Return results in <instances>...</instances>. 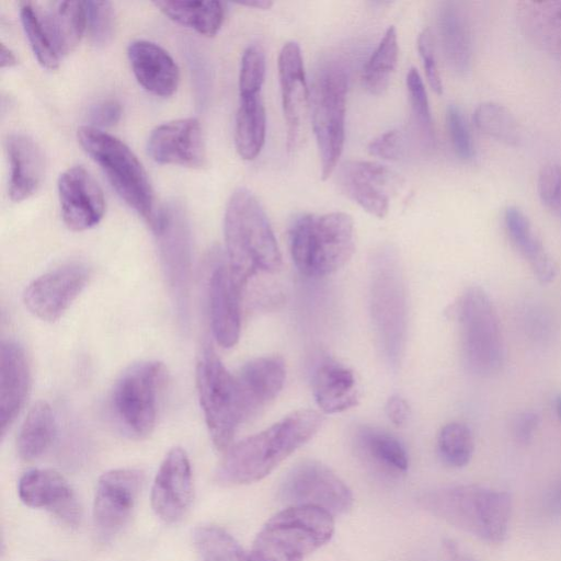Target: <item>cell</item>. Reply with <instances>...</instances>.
I'll use <instances>...</instances> for the list:
<instances>
[{
    "instance_id": "6da1fadb",
    "label": "cell",
    "mask_w": 561,
    "mask_h": 561,
    "mask_svg": "<svg viewBox=\"0 0 561 561\" xmlns=\"http://www.w3.org/2000/svg\"><path fill=\"white\" fill-rule=\"evenodd\" d=\"M323 416L314 410L291 412L270 427L231 445L218 468L225 484H248L270 474L320 430Z\"/></svg>"
},
{
    "instance_id": "7a4b0ae2",
    "label": "cell",
    "mask_w": 561,
    "mask_h": 561,
    "mask_svg": "<svg viewBox=\"0 0 561 561\" xmlns=\"http://www.w3.org/2000/svg\"><path fill=\"white\" fill-rule=\"evenodd\" d=\"M225 255L231 273L245 288L260 273H275L282 254L268 218L255 195L244 187L230 196L224 217Z\"/></svg>"
},
{
    "instance_id": "3957f363",
    "label": "cell",
    "mask_w": 561,
    "mask_h": 561,
    "mask_svg": "<svg viewBox=\"0 0 561 561\" xmlns=\"http://www.w3.org/2000/svg\"><path fill=\"white\" fill-rule=\"evenodd\" d=\"M420 506L488 543H501L512 516L510 493L478 484L440 486L422 493Z\"/></svg>"
},
{
    "instance_id": "277c9868",
    "label": "cell",
    "mask_w": 561,
    "mask_h": 561,
    "mask_svg": "<svg viewBox=\"0 0 561 561\" xmlns=\"http://www.w3.org/2000/svg\"><path fill=\"white\" fill-rule=\"evenodd\" d=\"M293 262L307 277H323L343 267L354 252V224L350 215L333 211L297 216L288 229Z\"/></svg>"
},
{
    "instance_id": "5b68a950",
    "label": "cell",
    "mask_w": 561,
    "mask_h": 561,
    "mask_svg": "<svg viewBox=\"0 0 561 561\" xmlns=\"http://www.w3.org/2000/svg\"><path fill=\"white\" fill-rule=\"evenodd\" d=\"M369 310L378 347L388 364L398 366L407 341L408 299L400 261L390 247H381L370 260Z\"/></svg>"
},
{
    "instance_id": "8992f818",
    "label": "cell",
    "mask_w": 561,
    "mask_h": 561,
    "mask_svg": "<svg viewBox=\"0 0 561 561\" xmlns=\"http://www.w3.org/2000/svg\"><path fill=\"white\" fill-rule=\"evenodd\" d=\"M334 516L314 506H287L256 535L252 561H305L334 533Z\"/></svg>"
},
{
    "instance_id": "52a82bcc",
    "label": "cell",
    "mask_w": 561,
    "mask_h": 561,
    "mask_svg": "<svg viewBox=\"0 0 561 561\" xmlns=\"http://www.w3.org/2000/svg\"><path fill=\"white\" fill-rule=\"evenodd\" d=\"M77 136L83 150L100 165L119 197L151 226L157 214L153 191L131 149L113 135L90 125L81 126Z\"/></svg>"
},
{
    "instance_id": "ba28073f",
    "label": "cell",
    "mask_w": 561,
    "mask_h": 561,
    "mask_svg": "<svg viewBox=\"0 0 561 561\" xmlns=\"http://www.w3.org/2000/svg\"><path fill=\"white\" fill-rule=\"evenodd\" d=\"M196 388L213 444L227 450L248 417L236 375L225 367L209 344L198 355Z\"/></svg>"
},
{
    "instance_id": "9c48e42d",
    "label": "cell",
    "mask_w": 561,
    "mask_h": 561,
    "mask_svg": "<svg viewBox=\"0 0 561 561\" xmlns=\"http://www.w3.org/2000/svg\"><path fill=\"white\" fill-rule=\"evenodd\" d=\"M456 312L466 367L479 376L497 373L505 350L500 319L489 295L480 286L469 287L460 297Z\"/></svg>"
},
{
    "instance_id": "30bf717a",
    "label": "cell",
    "mask_w": 561,
    "mask_h": 561,
    "mask_svg": "<svg viewBox=\"0 0 561 561\" xmlns=\"http://www.w3.org/2000/svg\"><path fill=\"white\" fill-rule=\"evenodd\" d=\"M164 381L165 367L157 360L137 363L116 380L110 408L116 424L127 436L141 439L151 434Z\"/></svg>"
},
{
    "instance_id": "8fae6325",
    "label": "cell",
    "mask_w": 561,
    "mask_h": 561,
    "mask_svg": "<svg viewBox=\"0 0 561 561\" xmlns=\"http://www.w3.org/2000/svg\"><path fill=\"white\" fill-rule=\"evenodd\" d=\"M347 87V73L339 64L323 67L313 85L311 119L322 180L332 175L343 152Z\"/></svg>"
},
{
    "instance_id": "7c38bea8",
    "label": "cell",
    "mask_w": 561,
    "mask_h": 561,
    "mask_svg": "<svg viewBox=\"0 0 561 561\" xmlns=\"http://www.w3.org/2000/svg\"><path fill=\"white\" fill-rule=\"evenodd\" d=\"M158 242L163 274L180 321H187L192 272V239L184 208L168 202L157 210L150 226Z\"/></svg>"
},
{
    "instance_id": "4fadbf2b",
    "label": "cell",
    "mask_w": 561,
    "mask_h": 561,
    "mask_svg": "<svg viewBox=\"0 0 561 561\" xmlns=\"http://www.w3.org/2000/svg\"><path fill=\"white\" fill-rule=\"evenodd\" d=\"M280 501L287 506H314L333 516L353 506L350 488L325 465L305 460L293 467L280 483Z\"/></svg>"
},
{
    "instance_id": "5bb4252c",
    "label": "cell",
    "mask_w": 561,
    "mask_h": 561,
    "mask_svg": "<svg viewBox=\"0 0 561 561\" xmlns=\"http://www.w3.org/2000/svg\"><path fill=\"white\" fill-rule=\"evenodd\" d=\"M144 482L138 469L121 468L104 472L96 484L93 519L102 540L113 538L127 524Z\"/></svg>"
},
{
    "instance_id": "9a60e30c",
    "label": "cell",
    "mask_w": 561,
    "mask_h": 561,
    "mask_svg": "<svg viewBox=\"0 0 561 561\" xmlns=\"http://www.w3.org/2000/svg\"><path fill=\"white\" fill-rule=\"evenodd\" d=\"M243 290L230 271L225 252H216L207 280V304L213 335L225 348L234 346L240 337Z\"/></svg>"
},
{
    "instance_id": "2e32d148",
    "label": "cell",
    "mask_w": 561,
    "mask_h": 561,
    "mask_svg": "<svg viewBox=\"0 0 561 561\" xmlns=\"http://www.w3.org/2000/svg\"><path fill=\"white\" fill-rule=\"evenodd\" d=\"M90 278L89 267L67 263L32 280L23 294L27 309L43 321L58 320L80 295Z\"/></svg>"
},
{
    "instance_id": "e0dca14e",
    "label": "cell",
    "mask_w": 561,
    "mask_h": 561,
    "mask_svg": "<svg viewBox=\"0 0 561 561\" xmlns=\"http://www.w3.org/2000/svg\"><path fill=\"white\" fill-rule=\"evenodd\" d=\"M341 191L368 214L383 218L390 206V194L401 185L400 176L377 162L351 160L337 173Z\"/></svg>"
},
{
    "instance_id": "ac0fdd59",
    "label": "cell",
    "mask_w": 561,
    "mask_h": 561,
    "mask_svg": "<svg viewBox=\"0 0 561 561\" xmlns=\"http://www.w3.org/2000/svg\"><path fill=\"white\" fill-rule=\"evenodd\" d=\"M61 217L75 231H83L98 225L105 213L102 188L81 165L65 170L57 183Z\"/></svg>"
},
{
    "instance_id": "d6986e66",
    "label": "cell",
    "mask_w": 561,
    "mask_h": 561,
    "mask_svg": "<svg viewBox=\"0 0 561 561\" xmlns=\"http://www.w3.org/2000/svg\"><path fill=\"white\" fill-rule=\"evenodd\" d=\"M147 153L160 164L201 168L206 162L203 131L196 118L165 122L151 130Z\"/></svg>"
},
{
    "instance_id": "ffe728a7",
    "label": "cell",
    "mask_w": 561,
    "mask_h": 561,
    "mask_svg": "<svg viewBox=\"0 0 561 561\" xmlns=\"http://www.w3.org/2000/svg\"><path fill=\"white\" fill-rule=\"evenodd\" d=\"M193 499V479L190 459L180 447L165 455L154 477L151 505L165 523H175L187 512Z\"/></svg>"
},
{
    "instance_id": "44dd1931",
    "label": "cell",
    "mask_w": 561,
    "mask_h": 561,
    "mask_svg": "<svg viewBox=\"0 0 561 561\" xmlns=\"http://www.w3.org/2000/svg\"><path fill=\"white\" fill-rule=\"evenodd\" d=\"M278 78L287 142L289 148H294L300 139L309 105L304 59L296 42L285 43L279 51Z\"/></svg>"
},
{
    "instance_id": "7402d4cb",
    "label": "cell",
    "mask_w": 561,
    "mask_h": 561,
    "mask_svg": "<svg viewBox=\"0 0 561 561\" xmlns=\"http://www.w3.org/2000/svg\"><path fill=\"white\" fill-rule=\"evenodd\" d=\"M21 501L34 508H45L69 525H77L80 508L68 481L50 469L25 472L18 485Z\"/></svg>"
},
{
    "instance_id": "603a6c76",
    "label": "cell",
    "mask_w": 561,
    "mask_h": 561,
    "mask_svg": "<svg viewBox=\"0 0 561 561\" xmlns=\"http://www.w3.org/2000/svg\"><path fill=\"white\" fill-rule=\"evenodd\" d=\"M31 369L24 348L5 340L0 350V427L3 436L25 404Z\"/></svg>"
},
{
    "instance_id": "cb8c5ba5",
    "label": "cell",
    "mask_w": 561,
    "mask_h": 561,
    "mask_svg": "<svg viewBox=\"0 0 561 561\" xmlns=\"http://www.w3.org/2000/svg\"><path fill=\"white\" fill-rule=\"evenodd\" d=\"M127 55L133 72L145 90L161 98H168L176 91L179 67L164 48L138 39L129 44Z\"/></svg>"
},
{
    "instance_id": "d4e9b609",
    "label": "cell",
    "mask_w": 561,
    "mask_h": 561,
    "mask_svg": "<svg viewBox=\"0 0 561 561\" xmlns=\"http://www.w3.org/2000/svg\"><path fill=\"white\" fill-rule=\"evenodd\" d=\"M236 377L247 417L250 419L280 392L286 367L279 356H262L247 362Z\"/></svg>"
},
{
    "instance_id": "484cf974",
    "label": "cell",
    "mask_w": 561,
    "mask_h": 561,
    "mask_svg": "<svg viewBox=\"0 0 561 561\" xmlns=\"http://www.w3.org/2000/svg\"><path fill=\"white\" fill-rule=\"evenodd\" d=\"M5 151L10 164V198L14 202L24 201L37 191L43 181V152L30 136L21 133L8 136Z\"/></svg>"
},
{
    "instance_id": "4316f807",
    "label": "cell",
    "mask_w": 561,
    "mask_h": 561,
    "mask_svg": "<svg viewBox=\"0 0 561 561\" xmlns=\"http://www.w3.org/2000/svg\"><path fill=\"white\" fill-rule=\"evenodd\" d=\"M353 439L357 455L375 471L389 477H399L407 472L408 453L392 434L362 425L356 427Z\"/></svg>"
},
{
    "instance_id": "83f0119b",
    "label": "cell",
    "mask_w": 561,
    "mask_h": 561,
    "mask_svg": "<svg viewBox=\"0 0 561 561\" xmlns=\"http://www.w3.org/2000/svg\"><path fill=\"white\" fill-rule=\"evenodd\" d=\"M517 22L538 48L561 60V0L520 1Z\"/></svg>"
},
{
    "instance_id": "f1b7e54d",
    "label": "cell",
    "mask_w": 561,
    "mask_h": 561,
    "mask_svg": "<svg viewBox=\"0 0 561 561\" xmlns=\"http://www.w3.org/2000/svg\"><path fill=\"white\" fill-rule=\"evenodd\" d=\"M311 383L314 400L325 413L343 412L358 402L353 371L335 360H323L316 368Z\"/></svg>"
},
{
    "instance_id": "f546056e",
    "label": "cell",
    "mask_w": 561,
    "mask_h": 561,
    "mask_svg": "<svg viewBox=\"0 0 561 561\" xmlns=\"http://www.w3.org/2000/svg\"><path fill=\"white\" fill-rule=\"evenodd\" d=\"M503 222L511 243L527 261L536 278L542 284L551 283L557 274L556 264L524 211L516 206H507Z\"/></svg>"
},
{
    "instance_id": "4dcf8cb0",
    "label": "cell",
    "mask_w": 561,
    "mask_h": 561,
    "mask_svg": "<svg viewBox=\"0 0 561 561\" xmlns=\"http://www.w3.org/2000/svg\"><path fill=\"white\" fill-rule=\"evenodd\" d=\"M437 25L446 62L455 72L466 73L472 61V37L465 12L457 3L445 2L439 8Z\"/></svg>"
},
{
    "instance_id": "1f68e13d",
    "label": "cell",
    "mask_w": 561,
    "mask_h": 561,
    "mask_svg": "<svg viewBox=\"0 0 561 561\" xmlns=\"http://www.w3.org/2000/svg\"><path fill=\"white\" fill-rule=\"evenodd\" d=\"M39 12L58 54L65 55L73 50L87 32L84 2H51L47 10Z\"/></svg>"
},
{
    "instance_id": "d6a6232c",
    "label": "cell",
    "mask_w": 561,
    "mask_h": 561,
    "mask_svg": "<svg viewBox=\"0 0 561 561\" xmlns=\"http://www.w3.org/2000/svg\"><path fill=\"white\" fill-rule=\"evenodd\" d=\"M266 113L260 95L240 98L236 115L234 142L244 160L255 159L265 141Z\"/></svg>"
},
{
    "instance_id": "836d02e7",
    "label": "cell",
    "mask_w": 561,
    "mask_h": 561,
    "mask_svg": "<svg viewBox=\"0 0 561 561\" xmlns=\"http://www.w3.org/2000/svg\"><path fill=\"white\" fill-rule=\"evenodd\" d=\"M56 435V420L46 401L36 402L28 411L19 432L16 447L24 460L41 457L50 447Z\"/></svg>"
},
{
    "instance_id": "e575fe53",
    "label": "cell",
    "mask_w": 561,
    "mask_h": 561,
    "mask_svg": "<svg viewBox=\"0 0 561 561\" xmlns=\"http://www.w3.org/2000/svg\"><path fill=\"white\" fill-rule=\"evenodd\" d=\"M154 5L171 20L196 32L214 36L225 19V7L219 1H156Z\"/></svg>"
},
{
    "instance_id": "d590c367",
    "label": "cell",
    "mask_w": 561,
    "mask_h": 561,
    "mask_svg": "<svg viewBox=\"0 0 561 561\" xmlns=\"http://www.w3.org/2000/svg\"><path fill=\"white\" fill-rule=\"evenodd\" d=\"M398 55L397 31L391 25L363 68V85L369 93L379 95L387 90L398 62Z\"/></svg>"
},
{
    "instance_id": "8d00e7d4",
    "label": "cell",
    "mask_w": 561,
    "mask_h": 561,
    "mask_svg": "<svg viewBox=\"0 0 561 561\" xmlns=\"http://www.w3.org/2000/svg\"><path fill=\"white\" fill-rule=\"evenodd\" d=\"M473 122L480 131L506 145L516 146L522 139L517 119L500 103L493 101L480 103L473 112Z\"/></svg>"
},
{
    "instance_id": "74e56055",
    "label": "cell",
    "mask_w": 561,
    "mask_h": 561,
    "mask_svg": "<svg viewBox=\"0 0 561 561\" xmlns=\"http://www.w3.org/2000/svg\"><path fill=\"white\" fill-rule=\"evenodd\" d=\"M20 16L26 38L39 65L46 69H56L60 55L54 45L38 7L28 1L21 2Z\"/></svg>"
},
{
    "instance_id": "f35d334b",
    "label": "cell",
    "mask_w": 561,
    "mask_h": 561,
    "mask_svg": "<svg viewBox=\"0 0 561 561\" xmlns=\"http://www.w3.org/2000/svg\"><path fill=\"white\" fill-rule=\"evenodd\" d=\"M193 542L199 561H242L247 554L228 531L214 525L195 528Z\"/></svg>"
},
{
    "instance_id": "ab89813d",
    "label": "cell",
    "mask_w": 561,
    "mask_h": 561,
    "mask_svg": "<svg viewBox=\"0 0 561 561\" xmlns=\"http://www.w3.org/2000/svg\"><path fill=\"white\" fill-rule=\"evenodd\" d=\"M473 437L470 428L460 422H450L442 427L437 437V450L444 463L461 468L469 463L473 454Z\"/></svg>"
},
{
    "instance_id": "60d3db41",
    "label": "cell",
    "mask_w": 561,
    "mask_h": 561,
    "mask_svg": "<svg viewBox=\"0 0 561 561\" xmlns=\"http://www.w3.org/2000/svg\"><path fill=\"white\" fill-rule=\"evenodd\" d=\"M407 88L414 124L421 141L424 146L432 147L434 144V128L428 99L423 80L414 67L410 68L407 73Z\"/></svg>"
},
{
    "instance_id": "b9f144b4",
    "label": "cell",
    "mask_w": 561,
    "mask_h": 561,
    "mask_svg": "<svg viewBox=\"0 0 561 561\" xmlns=\"http://www.w3.org/2000/svg\"><path fill=\"white\" fill-rule=\"evenodd\" d=\"M266 60L263 48L252 44L245 48L241 58L239 73L240 98L260 95L265 78Z\"/></svg>"
},
{
    "instance_id": "7bdbcfd3",
    "label": "cell",
    "mask_w": 561,
    "mask_h": 561,
    "mask_svg": "<svg viewBox=\"0 0 561 561\" xmlns=\"http://www.w3.org/2000/svg\"><path fill=\"white\" fill-rule=\"evenodd\" d=\"M87 33L94 45L107 44L114 34V11L108 1H84Z\"/></svg>"
},
{
    "instance_id": "ee69618b",
    "label": "cell",
    "mask_w": 561,
    "mask_h": 561,
    "mask_svg": "<svg viewBox=\"0 0 561 561\" xmlns=\"http://www.w3.org/2000/svg\"><path fill=\"white\" fill-rule=\"evenodd\" d=\"M537 193L542 205L561 218V163L548 162L537 178Z\"/></svg>"
},
{
    "instance_id": "f6af8a7d",
    "label": "cell",
    "mask_w": 561,
    "mask_h": 561,
    "mask_svg": "<svg viewBox=\"0 0 561 561\" xmlns=\"http://www.w3.org/2000/svg\"><path fill=\"white\" fill-rule=\"evenodd\" d=\"M449 137L456 154L462 160L474 157V146L467 122L456 105H449L446 112Z\"/></svg>"
},
{
    "instance_id": "bcb514c9",
    "label": "cell",
    "mask_w": 561,
    "mask_h": 561,
    "mask_svg": "<svg viewBox=\"0 0 561 561\" xmlns=\"http://www.w3.org/2000/svg\"><path fill=\"white\" fill-rule=\"evenodd\" d=\"M367 150L370 156L380 159L398 160L405 150V136L399 129L388 130L371 140Z\"/></svg>"
},
{
    "instance_id": "7dc6e473",
    "label": "cell",
    "mask_w": 561,
    "mask_h": 561,
    "mask_svg": "<svg viewBox=\"0 0 561 561\" xmlns=\"http://www.w3.org/2000/svg\"><path fill=\"white\" fill-rule=\"evenodd\" d=\"M417 50L423 61L426 79L432 90L443 93V83L435 59L433 37L428 28L423 30L417 37Z\"/></svg>"
},
{
    "instance_id": "c3c4849f",
    "label": "cell",
    "mask_w": 561,
    "mask_h": 561,
    "mask_svg": "<svg viewBox=\"0 0 561 561\" xmlns=\"http://www.w3.org/2000/svg\"><path fill=\"white\" fill-rule=\"evenodd\" d=\"M122 116V106L115 100H105L94 104L88 113L90 126L102 129L118 123Z\"/></svg>"
},
{
    "instance_id": "681fc988",
    "label": "cell",
    "mask_w": 561,
    "mask_h": 561,
    "mask_svg": "<svg viewBox=\"0 0 561 561\" xmlns=\"http://www.w3.org/2000/svg\"><path fill=\"white\" fill-rule=\"evenodd\" d=\"M539 425V416L533 411L519 413L513 422V435L520 444L529 443Z\"/></svg>"
},
{
    "instance_id": "f907efd6",
    "label": "cell",
    "mask_w": 561,
    "mask_h": 561,
    "mask_svg": "<svg viewBox=\"0 0 561 561\" xmlns=\"http://www.w3.org/2000/svg\"><path fill=\"white\" fill-rule=\"evenodd\" d=\"M386 414L393 424L403 425L410 415L409 404L401 396L393 394L386 403Z\"/></svg>"
},
{
    "instance_id": "816d5d0a",
    "label": "cell",
    "mask_w": 561,
    "mask_h": 561,
    "mask_svg": "<svg viewBox=\"0 0 561 561\" xmlns=\"http://www.w3.org/2000/svg\"><path fill=\"white\" fill-rule=\"evenodd\" d=\"M546 505L550 513L561 515V480L549 491Z\"/></svg>"
},
{
    "instance_id": "f5cc1de1",
    "label": "cell",
    "mask_w": 561,
    "mask_h": 561,
    "mask_svg": "<svg viewBox=\"0 0 561 561\" xmlns=\"http://www.w3.org/2000/svg\"><path fill=\"white\" fill-rule=\"evenodd\" d=\"M445 551L447 554V561H472L463 554L454 542H445Z\"/></svg>"
},
{
    "instance_id": "db71d44e",
    "label": "cell",
    "mask_w": 561,
    "mask_h": 561,
    "mask_svg": "<svg viewBox=\"0 0 561 561\" xmlns=\"http://www.w3.org/2000/svg\"><path fill=\"white\" fill-rule=\"evenodd\" d=\"M0 48V64L1 68H9L16 65L15 55L3 43H1Z\"/></svg>"
},
{
    "instance_id": "11a10c76",
    "label": "cell",
    "mask_w": 561,
    "mask_h": 561,
    "mask_svg": "<svg viewBox=\"0 0 561 561\" xmlns=\"http://www.w3.org/2000/svg\"><path fill=\"white\" fill-rule=\"evenodd\" d=\"M242 5L261 9V10H268L273 5V1L270 0H254V1H247L242 2Z\"/></svg>"
},
{
    "instance_id": "9f6ffc18",
    "label": "cell",
    "mask_w": 561,
    "mask_h": 561,
    "mask_svg": "<svg viewBox=\"0 0 561 561\" xmlns=\"http://www.w3.org/2000/svg\"><path fill=\"white\" fill-rule=\"evenodd\" d=\"M556 411H557L558 416H559V417H560V420H561V394H559V396L556 398Z\"/></svg>"
},
{
    "instance_id": "6f0895ef",
    "label": "cell",
    "mask_w": 561,
    "mask_h": 561,
    "mask_svg": "<svg viewBox=\"0 0 561 561\" xmlns=\"http://www.w3.org/2000/svg\"><path fill=\"white\" fill-rule=\"evenodd\" d=\"M242 561H252V560H251V558H250V556H249V553H247V554H245V557L243 558V560H242Z\"/></svg>"
}]
</instances>
